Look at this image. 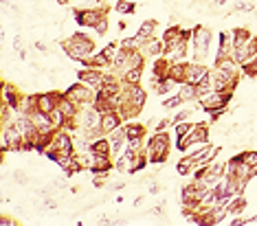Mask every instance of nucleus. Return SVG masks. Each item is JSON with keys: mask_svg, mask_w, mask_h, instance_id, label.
I'll return each mask as SVG.
<instances>
[{"mask_svg": "<svg viewBox=\"0 0 257 226\" xmlns=\"http://www.w3.org/2000/svg\"><path fill=\"white\" fill-rule=\"evenodd\" d=\"M167 125H169V119H163V121L156 125V132H163V130H165Z\"/></svg>", "mask_w": 257, "mask_h": 226, "instance_id": "23", "label": "nucleus"}, {"mask_svg": "<svg viewBox=\"0 0 257 226\" xmlns=\"http://www.w3.org/2000/svg\"><path fill=\"white\" fill-rule=\"evenodd\" d=\"M244 209H246V200H244L242 196H233L231 202H228V213H231V215H240Z\"/></svg>", "mask_w": 257, "mask_h": 226, "instance_id": "12", "label": "nucleus"}, {"mask_svg": "<svg viewBox=\"0 0 257 226\" xmlns=\"http://www.w3.org/2000/svg\"><path fill=\"white\" fill-rule=\"evenodd\" d=\"M141 73H143V66L130 68V71L123 75V81H128V84H138V79H141Z\"/></svg>", "mask_w": 257, "mask_h": 226, "instance_id": "14", "label": "nucleus"}, {"mask_svg": "<svg viewBox=\"0 0 257 226\" xmlns=\"http://www.w3.org/2000/svg\"><path fill=\"white\" fill-rule=\"evenodd\" d=\"M191 127H194V125H191V123H187V121L176 123V136H178V138H185L187 134L191 132Z\"/></svg>", "mask_w": 257, "mask_h": 226, "instance_id": "15", "label": "nucleus"}, {"mask_svg": "<svg viewBox=\"0 0 257 226\" xmlns=\"http://www.w3.org/2000/svg\"><path fill=\"white\" fill-rule=\"evenodd\" d=\"M128 141V134H125V130H121V127H117L114 132H110V147H112V156H117L121 151V147H123V143Z\"/></svg>", "mask_w": 257, "mask_h": 226, "instance_id": "10", "label": "nucleus"}, {"mask_svg": "<svg viewBox=\"0 0 257 226\" xmlns=\"http://www.w3.org/2000/svg\"><path fill=\"white\" fill-rule=\"evenodd\" d=\"M209 44H211V33H209V29H205V27L194 29V35H191L194 61H198V64H205L207 55H209Z\"/></svg>", "mask_w": 257, "mask_h": 226, "instance_id": "2", "label": "nucleus"}, {"mask_svg": "<svg viewBox=\"0 0 257 226\" xmlns=\"http://www.w3.org/2000/svg\"><path fill=\"white\" fill-rule=\"evenodd\" d=\"M97 33H99V35H104L106 33V29H108V20H106V18H101V22L99 24H97Z\"/></svg>", "mask_w": 257, "mask_h": 226, "instance_id": "22", "label": "nucleus"}, {"mask_svg": "<svg viewBox=\"0 0 257 226\" xmlns=\"http://www.w3.org/2000/svg\"><path fill=\"white\" fill-rule=\"evenodd\" d=\"M121 112L119 110H108V112H104V117H101V130H104V134H110L114 132L117 127L121 125Z\"/></svg>", "mask_w": 257, "mask_h": 226, "instance_id": "8", "label": "nucleus"}, {"mask_svg": "<svg viewBox=\"0 0 257 226\" xmlns=\"http://www.w3.org/2000/svg\"><path fill=\"white\" fill-rule=\"evenodd\" d=\"M101 18H106V14L101 9H79L75 11V20L79 27H92L95 29L97 24L101 22Z\"/></svg>", "mask_w": 257, "mask_h": 226, "instance_id": "6", "label": "nucleus"}, {"mask_svg": "<svg viewBox=\"0 0 257 226\" xmlns=\"http://www.w3.org/2000/svg\"><path fill=\"white\" fill-rule=\"evenodd\" d=\"M233 9L240 11V14H248V11H253V5H251V2H240V0H238V2L233 5Z\"/></svg>", "mask_w": 257, "mask_h": 226, "instance_id": "20", "label": "nucleus"}, {"mask_svg": "<svg viewBox=\"0 0 257 226\" xmlns=\"http://www.w3.org/2000/svg\"><path fill=\"white\" fill-rule=\"evenodd\" d=\"M117 11H119V14H132L134 2L132 0H119V2H117Z\"/></svg>", "mask_w": 257, "mask_h": 226, "instance_id": "16", "label": "nucleus"}, {"mask_svg": "<svg viewBox=\"0 0 257 226\" xmlns=\"http://www.w3.org/2000/svg\"><path fill=\"white\" fill-rule=\"evenodd\" d=\"M154 27H156V22L154 20H150V22H143L141 29H138V33L134 35V46H143V44L148 42V40H152L154 35Z\"/></svg>", "mask_w": 257, "mask_h": 226, "instance_id": "9", "label": "nucleus"}, {"mask_svg": "<svg viewBox=\"0 0 257 226\" xmlns=\"http://www.w3.org/2000/svg\"><path fill=\"white\" fill-rule=\"evenodd\" d=\"M231 101V92H209L207 97L200 99V108L207 110V112H213V110H224L227 104Z\"/></svg>", "mask_w": 257, "mask_h": 226, "instance_id": "4", "label": "nucleus"}, {"mask_svg": "<svg viewBox=\"0 0 257 226\" xmlns=\"http://www.w3.org/2000/svg\"><path fill=\"white\" fill-rule=\"evenodd\" d=\"M143 46H145V53H148V55H161V53L165 51V44L158 42V40H148Z\"/></svg>", "mask_w": 257, "mask_h": 226, "instance_id": "13", "label": "nucleus"}, {"mask_svg": "<svg viewBox=\"0 0 257 226\" xmlns=\"http://www.w3.org/2000/svg\"><path fill=\"white\" fill-rule=\"evenodd\" d=\"M178 94H181L185 101H194L198 99V90H196L194 84H187V81H182L181 88H178Z\"/></svg>", "mask_w": 257, "mask_h": 226, "instance_id": "11", "label": "nucleus"}, {"mask_svg": "<svg viewBox=\"0 0 257 226\" xmlns=\"http://www.w3.org/2000/svg\"><path fill=\"white\" fill-rule=\"evenodd\" d=\"M167 147H169V136L163 132H156L152 138L148 141V154H150V163H163L167 160Z\"/></svg>", "mask_w": 257, "mask_h": 226, "instance_id": "3", "label": "nucleus"}, {"mask_svg": "<svg viewBox=\"0 0 257 226\" xmlns=\"http://www.w3.org/2000/svg\"><path fill=\"white\" fill-rule=\"evenodd\" d=\"M191 114V110H182V112H178L176 117H174V123H181V121H187Z\"/></svg>", "mask_w": 257, "mask_h": 226, "instance_id": "21", "label": "nucleus"}, {"mask_svg": "<svg viewBox=\"0 0 257 226\" xmlns=\"http://www.w3.org/2000/svg\"><path fill=\"white\" fill-rule=\"evenodd\" d=\"M181 104H185V99H182L181 94H174V97H171V99H167L165 104V108H176V105H181Z\"/></svg>", "mask_w": 257, "mask_h": 226, "instance_id": "19", "label": "nucleus"}, {"mask_svg": "<svg viewBox=\"0 0 257 226\" xmlns=\"http://www.w3.org/2000/svg\"><path fill=\"white\" fill-rule=\"evenodd\" d=\"M248 224H257V215H253L251 220H248Z\"/></svg>", "mask_w": 257, "mask_h": 226, "instance_id": "24", "label": "nucleus"}, {"mask_svg": "<svg viewBox=\"0 0 257 226\" xmlns=\"http://www.w3.org/2000/svg\"><path fill=\"white\" fill-rule=\"evenodd\" d=\"M143 125H128L125 127V134H128V138H141L143 136Z\"/></svg>", "mask_w": 257, "mask_h": 226, "instance_id": "17", "label": "nucleus"}, {"mask_svg": "<svg viewBox=\"0 0 257 226\" xmlns=\"http://www.w3.org/2000/svg\"><path fill=\"white\" fill-rule=\"evenodd\" d=\"M64 97H68L71 101H75L77 105H92L91 101H92V92H91V88L86 84H79V86H71V88L66 90V94Z\"/></svg>", "mask_w": 257, "mask_h": 226, "instance_id": "5", "label": "nucleus"}, {"mask_svg": "<svg viewBox=\"0 0 257 226\" xmlns=\"http://www.w3.org/2000/svg\"><path fill=\"white\" fill-rule=\"evenodd\" d=\"M62 48L68 53L71 60H88L92 55V51H95V42L86 33H75L66 42H62Z\"/></svg>", "mask_w": 257, "mask_h": 226, "instance_id": "1", "label": "nucleus"}, {"mask_svg": "<svg viewBox=\"0 0 257 226\" xmlns=\"http://www.w3.org/2000/svg\"><path fill=\"white\" fill-rule=\"evenodd\" d=\"M242 160H244V163H246V165L257 167V151H253V150L244 151V154H242Z\"/></svg>", "mask_w": 257, "mask_h": 226, "instance_id": "18", "label": "nucleus"}, {"mask_svg": "<svg viewBox=\"0 0 257 226\" xmlns=\"http://www.w3.org/2000/svg\"><path fill=\"white\" fill-rule=\"evenodd\" d=\"M79 79H81V84H86L88 88L99 90L101 86H104V75H101V71H99V68H95V66L84 68V71L79 73Z\"/></svg>", "mask_w": 257, "mask_h": 226, "instance_id": "7", "label": "nucleus"}]
</instances>
